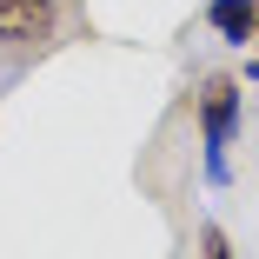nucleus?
I'll use <instances>...</instances> for the list:
<instances>
[{"mask_svg":"<svg viewBox=\"0 0 259 259\" xmlns=\"http://www.w3.org/2000/svg\"><path fill=\"white\" fill-rule=\"evenodd\" d=\"M239 113H246V93L233 73H206L199 87V166L213 186L233 180V140H239Z\"/></svg>","mask_w":259,"mask_h":259,"instance_id":"obj_1","label":"nucleus"},{"mask_svg":"<svg viewBox=\"0 0 259 259\" xmlns=\"http://www.w3.org/2000/svg\"><path fill=\"white\" fill-rule=\"evenodd\" d=\"M60 33V0H0V47L7 54H47Z\"/></svg>","mask_w":259,"mask_h":259,"instance_id":"obj_2","label":"nucleus"},{"mask_svg":"<svg viewBox=\"0 0 259 259\" xmlns=\"http://www.w3.org/2000/svg\"><path fill=\"white\" fill-rule=\"evenodd\" d=\"M206 27L226 47H252L259 40V0H206Z\"/></svg>","mask_w":259,"mask_h":259,"instance_id":"obj_3","label":"nucleus"},{"mask_svg":"<svg viewBox=\"0 0 259 259\" xmlns=\"http://www.w3.org/2000/svg\"><path fill=\"white\" fill-rule=\"evenodd\" d=\"M199 259H233V239L220 226H199Z\"/></svg>","mask_w":259,"mask_h":259,"instance_id":"obj_4","label":"nucleus"},{"mask_svg":"<svg viewBox=\"0 0 259 259\" xmlns=\"http://www.w3.org/2000/svg\"><path fill=\"white\" fill-rule=\"evenodd\" d=\"M246 80H259V54H252V60H246Z\"/></svg>","mask_w":259,"mask_h":259,"instance_id":"obj_5","label":"nucleus"}]
</instances>
